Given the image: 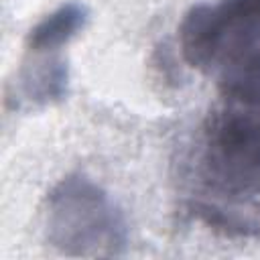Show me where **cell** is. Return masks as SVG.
I'll return each mask as SVG.
<instances>
[{
	"label": "cell",
	"mask_w": 260,
	"mask_h": 260,
	"mask_svg": "<svg viewBox=\"0 0 260 260\" xmlns=\"http://www.w3.org/2000/svg\"><path fill=\"white\" fill-rule=\"evenodd\" d=\"M191 211L225 234H260V114L221 102L201 122L189 160Z\"/></svg>",
	"instance_id": "obj_1"
},
{
	"label": "cell",
	"mask_w": 260,
	"mask_h": 260,
	"mask_svg": "<svg viewBox=\"0 0 260 260\" xmlns=\"http://www.w3.org/2000/svg\"><path fill=\"white\" fill-rule=\"evenodd\" d=\"M187 65L209 77L221 100L260 114V0L193 6L179 24Z\"/></svg>",
	"instance_id": "obj_2"
},
{
	"label": "cell",
	"mask_w": 260,
	"mask_h": 260,
	"mask_svg": "<svg viewBox=\"0 0 260 260\" xmlns=\"http://www.w3.org/2000/svg\"><path fill=\"white\" fill-rule=\"evenodd\" d=\"M45 240L67 256H120L128 223L112 197L83 175L61 179L45 199Z\"/></svg>",
	"instance_id": "obj_3"
},
{
	"label": "cell",
	"mask_w": 260,
	"mask_h": 260,
	"mask_svg": "<svg viewBox=\"0 0 260 260\" xmlns=\"http://www.w3.org/2000/svg\"><path fill=\"white\" fill-rule=\"evenodd\" d=\"M69 87V67L61 51H26L18 77L14 81V98L28 106H47L61 102Z\"/></svg>",
	"instance_id": "obj_4"
},
{
	"label": "cell",
	"mask_w": 260,
	"mask_h": 260,
	"mask_svg": "<svg viewBox=\"0 0 260 260\" xmlns=\"http://www.w3.org/2000/svg\"><path fill=\"white\" fill-rule=\"evenodd\" d=\"M89 12L79 2L61 4L57 10L39 20L28 37L26 51H63V47L87 24Z\"/></svg>",
	"instance_id": "obj_5"
}]
</instances>
